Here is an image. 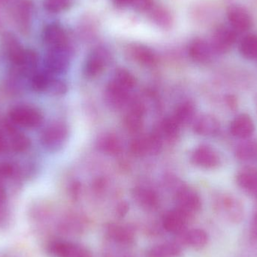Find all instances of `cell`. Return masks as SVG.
I'll return each instance as SVG.
<instances>
[{
    "label": "cell",
    "mask_w": 257,
    "mask_h": 257,
    "mask_svg": "<svg viewBox=\"0 0 257 257\" xmlns=\"http://www.w3.org/2000/svg\"><path fill=\"white\" fill-rule=\"evenodd\" d=\"M239 51L244 58L257 60V35H247L240 42Z\"/></svg>",
    "instance_id": "cell-17"
},
{
    "label": "cell",
    "mask_w": 257,
    "mask_h": 257,
    "mask_svg": "<svg viewBox=\"0 0 257 257\" xmlns=\"http://www.w3.org/2000/svg\"><path fill=\"white\" fill-rule=\"evenodd\" d=\"M48 251L54 257H90V253L83 247L61 241L51 243Z\"/></svg>",
    "instance_id": "cell-7"
},
{
    "label": "cell",
    "mask_w": 257,
    "mask_h": 257,
    "mask_svg": "<svg viewBox=\"0 0 257 257\" xmlns=\"http://www.w3.org/2000/svg\"><path fill=\"white\" fill-rule=\"evenodd\" d=\"M71 0H44L45 10L51 13H60L69 9Z\"/></svg>",
    "instance_id": "cell-23"
},
{
    "label": "cell",
    "mask_w": 257,
    "mask_h": 257,
    "mask_svg": "<svg viewBox=\"0 0 257 257\" xmlns=\"http://www.w3.org/2000/svg\"><path fill=\"white\" fill-rule=\"evenodd\" d=\"M130 4L137 12H148L154 6L153 0H131Z\"/></svg>",
    "instance_id": "cell-26"
},
{
    "label": "cell",
    "mask_w": 257,
    "mask_h": 257,
    "mask_svg": "<svg viewBox=\"0 0 257 257\" xmlns=\"http://www.w3.org/2000/svg\"><path fill=\"white\" fill-rule=\"evenodd\" d=\"M15 168L13 164L10 163H0V178H8L12 177L15 174Z\"/></svg>",
    "instance_id": "cell-27"
},
{
    "label": "cell",
    "mask_w": 257,
    "mask_h": 257,
    "mask_svg": "<svg viewBox=\"0 0 257 257\" xmlns=\"http://www.w3.org/2000/svg\"><path fill=\"white\" fill-rule=\"evenodd\" d=\"M217 208L225 219L234 223H240L244 217V206L239 199L229 194H223L217 200Z\"/></svg>",
    "instance_id": "cell-3"
},
{
    "label": "cell",
    "mask_w": 257,
    "mask_h": 257,
    "mask_svg": "<svg viewBox=\"0 0 257 257\" xmlns=\"http://www.w3.org/2000/svg\"><path fill=\"white\" fill-rule=\"evenodd\" d=\"M238 34L229 26L220 25L214 30L211 38V45L214 53L223 54L229 51V48L238 39Z\"/></svg>",
    "instance_id": "cell-4"
},
{
    "label": "cell",
    "mask_w": 257,
    "mask_h": 257,
    "mask_svg": "<svg viewBox=\"0 0 257 257\" xmlns=\"http://www.w3.org/2000/svg\"><path fill=\"white\" fill-rule=\"evenodd\" d=\"M187 218L183 212H172L165 217L163 226L168 232L180 233L185 229Z\"/></svg>",
    "instance_id": "cell-13"
},
{
    "label": "cell",
    "mask_w": 257,
    "mask_h": 257,
    "mask_svg": "<svg viewBox=\"0 0 257 257\" xmlns=\"http://www.w3.org/2000/svg\"><path fill=\"white\" fill-rule=\"evenodd\" d=\"M254 130L253 120L247 114H242L237 116L231 123V133L238 139H249L253 135Z\"/></svg>",
    "instance_id": "cell-8"
},
{
    "label": "cell",
    "mask_w": 257,
    "mask_h": 257,
    "mask_svg": "<svg viewBox=\"0 0 257 257\" xmlns=\"http://www.w3.org/2000/svg\"><path fill=\"white\" fill-rule=\"evenodd\" d=\"M14 125L25 128L38 127L42 121V116L36 108L29 105H18L9 113Z\"/></svg>",
    "instance_id": "cell-1"
},
{
    "label": "cell",
    "mask_w": 257,
    "mask_h": 257,
    "mask_svg": "<svg viewBox=\"0 0 257 257\" xmlns=\"http://www.w3.org/2000/svg\"><path fill=\"white\" fill-rule=\"evenodd\" d=\"M184 241L187 244H190L192 247H204L208 242V235L205 231L202 229H192L187 232L185 235Z\"/></svg>",
    "instance_id": "cell-21"
},
{
    "label": "cell",
    "mask_w": 257,
    "mask_h": 257,
    "mask_svg": "<svg viewBox=\"0 0 257 257\" xmlns=\"http://www.w3.org/2000/svg\"><path fill=\"white\" fill-rule=\"evenodd\" d=\"M250 234L254 239L257 240V211L255 213L253 219H252Z\"/></svg>",
    "instance_id": "cell-28"
},
{
    "label": "cell",
    "mask_w": 257,
    "mask_h": 257,
    "mask_svg": "<svg viewBox=\"0 0 257 257\" xmlns=\"http://www.w3.org/2000/svg\"><path fill=\"white\" fill-rule=\"evenodd\" d=\"M7 141H6V135L0 131V153L3 152L7 149Z\"/></svg>",
    "instance_id": "cell-29"
},
{
    "label": "cell",
    "mask_w": 257,
    "mask_h": 257,
    "mask_svg": "<svg viewBox=\"0 0 257 257\" xmlns=\"http://www.w3.org/2000/svg\"><path fill=\"white\" fill-rule=\"evenodd\" d=\"M33 12V3L29 0H23L18 5L16 13V21L18 29L23 34H27L30 31Z\"/></svg>",
    "instance_id": "cell-9"
},
{
    "label": "cell",
    "mask_w": 257,
    "mask_h": 257,
    "mask_svg": "<svg viewBox=\"0 0 257 257\" xmlns=\"http://www.w3.org/2000/svg\"><path fill=\"white\" fill-rule=\"evenodd\" d=\"M61 135V128L57 126H50L42 133V144L48 148H54L60 141Z\"/></svg>",
    "instance_id": "cell-22"
},
{
    "label": "cell",
    "mask_w": 257,
    "mask_h": 257,
    "mask_svg": "<svg viewBox=\"0 0 257 257\" xmlns=\"http://www.w3.org/2000/svg\"><path fill=\"white\" fill-rule=\"evenodd\" d=\"M181 253V249L174 244L156 246L148 251V257H175Z\"/></svg>",
    "instance_id": "cell-19"
},
{
    "label": "cell",
    "mask_w": 257,
    "mask_h": 257,
    "mask_svg": "<svg viewBox=\"0 0 257 257\" xmlns=\"http://www.w3.org/2000/svg\"><path fill=\"white\" fill-rule=\"evenodd\" d=\"M49 79L48 75L43 72L35 73L32 76L31 86L36 91H42L48 87Z\"/></svg>",
    "instance_id": "cell-24"
},
{
    "label": "cell",
    "mask_w": 257,
    "mask_h": 257,
    "mask_svg": "<svg viewBox=\"0 0 257 257\" xmlns=\"http://www.w3.org/2000/svg\"><path fill=\"white\" fill-rule=\"evenodd\" d=\"M6 190H5L3 186L0 184V207L4 203L5 200H6Z\"/></svg>",
    "instance_id": "cell-30"
},
{
    "label": "cell",
    "mask_w": 257,
    "mask_h": 257,
    "mask_svg": "<svg viewBox=\"0 0 257 257\" xmlns=\"http://www.w3.org/2000/svg\"><path fill=\"white\" fill-rule=\"evenodd\" d=\"M150 17L154 24L163 30H169L173 24V17L169 10L162 6H153Z\"/></svg>",
    "instance_id": "cell-14"
},
{
    "label": "cell",
    "mask_w": 257,
    "mask_h": 257,
    "mask_svg": "<svg viewBox=\"0 0 257 257\" xmlns=\"http://www.w3.org/2000/svg\"><path fill=\"white\" fill-rule=\"evenodd\" d=\"M66 63L65 48L50 49L45 58V65L48 69L57 72L64 67Z\"/></svg>",
    "instance_id": "cell-15"
},
{
    "label": "cell",
    "mask_w": 257,
    "mask_h": 257,
    "mask_svg": "<svg viewBox=\"0 0 257 257\" xmlns=\"http://www.w3.org/2000/svg\"><path fill=\"white\" fill-rule=\"evenodd\" d=\"M254 194L256 195V196H257V187H256V191H255Z\"/></svg>",
    "instance_id": "cell-32"
},
{
    "label": "cell",
    "mask_w": 257,
    "mask_h": 257,
    "mask_svg": "<svg viewBox=\"0 0 257 257\" xmlns=\"http://www.w3.org/2000/svg\"><path fill=\"white\" fill-rule=\"evenodd\" d=\"M237 183L242 190L255 193L257 187V170L250 167L241 169L237 176Z\"/></svg>",
    "instance_id": "cell-11"
},
{
    "label": "cell",
    "mask_w": 257,
    "mask_h": 257,
    "mask_svg": "<svg viewBox=\"0 0 257 257\" xmlns=\"http://www.w3.org/2000/svg\"><path fill=\"white\" fill-rule=\"evenodd\" d=\"M2 43L5 54L13 65L14 69L23 67L27 60L28 49L23 48L18 39L10 33L3 35Z\"/></svg>",
    "instance_id": "cell-2"
},
{
    "label": "cell",
    "mask_w": 257,
    "mask_h": 257,
    "mask_svg": "<svg viewBox=\"0 0 257 257\" xmlns=\"http://www.w3.org/2000/svg\"><path fill=\"white\" fill-rule=\"evenodd\" d=\"M197 161L207 167H215L220 163V158L215 151L211 148H202L196 155Z\"/></svg>",
    "instance_id": "cell-20"
},
{
    "label": "cell",
    "mask_w": 257,
    "mask_h": 257,
    "mask_svg": "<svg viewBox=\"0 0 257 257\" xmlns=\"http://www.w3.org/2000/svg\"><path fill=\"white\" fill-rule=\"evenodd\" d=\"M235 157L243 162L250 161L257 157V142L247 140L241 142L235 149Z\"/></svg>",
    "instance_id": "cell-16"
},
{
    "label": "cell",
    "mask_w": 257,
    "mask_h": 257,
    "mask_svg": "<svg viewBox=\"0 0 257 257\" xmlns=\"http://www.w3.org/2000/svg\"><path fill=\"white\" fill-rule=\"evenodd\" d=\"M6 130L9 134V137L6 135L8 148L16 153L24 152L29 149L30 140L27 136L11 126H8Z\"/></svg>",
    "instance_id": "cell-10"
},
{
    "label": "cell",
    "mask_w": 257,
    "mask_h": 257,
    "mask_svg": "<svg viewBox=\"0 0 257 257\" xmlns=\"http://www.w3.org/2000/svg\"><path fill=\"white\" fill-rule=\"evenodd\" d=\"M219 128H220V124L214 117H207L201 123L200 126L202 133L206 134H214L218 131Z\"/></svg>",
    "instance_id": "cell-25"
},
{
    "label": "cell",
    "mask_w": 257,
    "mask_h": 257,
    "mask_svg": "<svg viewBox=\"0 0 257 257\" xmlns=\"http://www.w3.org/2000/svg\"><path fill=\"white\" fill-rule=\"evenodd\" d=\"M229 27L238 33L249 30L252 25L251 17L247 10L240 5H231L226 12Z\"/></svg>",
    "instance_id": "cell-5"
},
{
    "label": "cell",
    "mask_w": 257,
    "mask_h": 257,
    "mask_svg": "<svg viewBox=\"0 0 257 257\" xmlns=\"http://www.w3.org/2000/svg\"><path fill=\"white\" fill-rule=\"evenodd\" d=\"M107 232L109 236L117 242L130 243L134 238V233L131 229L120 225H108Z\"/></svg>",
    "instance_id": "cell-18"
},
{
    "label": "cell",
    "mask_w": 257,
    "mask_h": 257,
    "mask_svg": "<svg viewBox=\"0 0 257 257\" xmlns=\"http://www.w3.org/2000/svg\"><path fill=\"white\" fill-rule=\"evenodd\" d=\"M43 40L50 49L66 48L67 36L60 24L53 23L47 26L44 30Z\"/></svg>",
    "instance_id": "cell-6"
},
{
    "label": "cell",
    "mask_w": 257,
    "mask_h": 257,
    "mask_svg": "<svg viewBox=\"0 0 257 257\" xmlns=\"http://www.w3.org/2000/svg\"><path fill=\"white\" fill-rule=\"evenodd\" d=\"M116 5L119 6H124L126 5L130 4L131 0H114Z\"/></svg>",
    "instance_id": "cell-31"
},
{
    "label": "cell",
    "mask_w": 257,
    "mask_h": 257,
    "mask_svg": "<svg viewBox=\"0 0 257 257\" xmlns=\"http://www.w3.org/2000/svg\"><path fill=\"white\" fill-rule=\"evenodd\" d=\"M214 52L211 44L202 39H196L190 45V54L193 58L199 61L210 60Z\"/></svg>",
    "instance_id": "cell-12"
}]
</instances>
